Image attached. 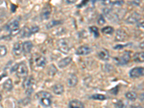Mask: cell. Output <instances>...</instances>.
I'll list each match as a JSON object with an SVG mask.
<instances>
[{"label":"cell","mask_w":144,"mask_h":108,"mask_svg":"<svg viewBox=\"0 0 144 108\" xmlns=\"http://www.w3.org/2000/svg\"><path fill=\"white\" fill-rule=\"evenodd\" d=\"M35 97L40 101V104L43 107H48L51 105L52 95L50 93L44 92V91H41V92H39L38 93H37Z\"/></svg>","instance_id":"1"},{"label":"cell","mask_w":144,"mask_h":108,"mask_svg":"<svg viewBox=\"0 0 144 108\" xmlns=\"http://www.w3.org/2000/svg\"><path fill=\"white\" fill-rule=\"evenodd\" d=\"M15 71L19 77H27L28 74V69L24 62L15 64L11 69V72Z\"/></svg>","instance_id":"2"},{"label":"cell","mask_w":144,"mask_h":108,"mask_svg":"<svg viewBox=\"0 0 144 108\" xmlns=\"http://www.w3.org/2000/svg\"><path fill=\"white\" fill-rule=\"evenodd\" d=\"M35 79L31 76H27L23 82V87L25 89V93L30 95L32 92H33L35 89Z\"/></svg>","instance_id":"3"},{"label":"cell","mask_w":144,"mask_h":108,"mask_svg":"<svg viewBox=\"0 0 144 108\" xmlns=\"http://www.w3.org/2000/svg\"><path fill=\"white\" fill-rule=\"evenodd\" d=\"M57 47L59 51L64 54L68 53L70 51V45L67 39L61 38L57 41Z\"/></svg>","instance_id":"4"},{"label":"cell","mask_w":144,"mask_h":108,"mask_svg":"<svg viewBox=\"0 0 144 108\" xmlns=\"http://www.w3.org/2000/svg\"><path fill=\"white\" fill-rule=\"evenodd\" d=\"M114 60L118 65H120V66L125 65L131 60V52L125 51L120 56L114 58Z\"/></svg>","instance_id":"5"},{"label":"cell","mask_w":144,"mask_h":108,"mask_svg":"<svg viewBox=\"0 0 144 108\" xmlns=\"http://www.w3.org/2000/svg\"><path fill=\"white\" fill-rule=\"evenodd\" d=\"M6 30L10 32L11 35H15L17 32L19 31V22L17 20H13L12 22H10L9 24H7L6 27Z\"/></svg>","instance_id":"6"},{"label":"cell","mask_w":144,"mask_h":108,"mask_svg":"<svg viewBox=\"0 0 144 108\" xmlns=\"http://www.w3.org/2000/svg\"><path fill=\"white\" fill-rule=\"evenodd\" d=\"M143 73L144 69L143 67H135L131 70L129 75L131 78H139L143 76Z\"/></svg>","instance_id":"7"},{"label":"cell","mask_w":144,"mask_h":108,"mask_svg":"<svg viewBox=\"0 0 144 108\" xmlns=\"http://www.w3.org/2000/svg\"><path fill=\"white\" fill-rule=\"evenodd\" d=\"M128 37V33L125 32V30H123L122 29H119L116 32L115 40L117 42H123L127 40Z\"/></svg>","instance_id":"8"},{"label":"cell","mask_w":144,"mask_h":108,"mask_svg":"<svg viewBox=\"0 0 144 108\" xmlns=\"http://www.w3.org/2000/svg\"><path fill=\"white\" fill-rule=\"evenodd\" d=\"M92 48L90 46L87 45H81L80 47H79L78 49L76 51V54L79 56H86L92 53Z\"/></svg>","instance_id":"9"},{"label":"cell","mask_w":144,"mask_h":108,"mask_svg":"<svg viewBox=\"0 0 144 108\" xmlns=\"http://www.w3.org/2000/svg\"><path fill=\"white\" fill-rule=\"evenodd\" d=\"M141 15H139L137 12H133V14H131L128 19H126V22L129 23V24H135V23H137V22L140 20L141 19Z\"/></svg>","instance_id":"10"},{"label":"cell","mask_w":144,"mask_h":108,"mask_svg":"<svg viewBox=\"0 0 144 108\" xmlns=\"http://www.w3.org/2000/svg\"><path fill=\"white\" fill-rule=\"evenodd\" d=\"M35 65L36 66L39 67V68H44L46 65L47 60L46 58L43 56H38V57L35 58Z\"/></svg>","instance_id":"11"},{"label":"cell","mask_w":144,"mask_h":108,"mask_svg":"<svg viewBox=\"0 0 144 108\" xmlns=\"http://www.w3.org/2000/svg\"><path fill=\"white\" fill-rule=\"evenodd\" d=\"M12 51L13 53L15 54V56H20L21 53H22V52H23V44L21 43H19V42L15 43L14 44V45H13Z\"/></svg>","instance_id":"12"},{"label":"cell","mask_w":144,"mask_h":108,"mask_svg":"<svg viewBox=\"0 0 144 108\" xmlns=\"http://www.w3.org/2000/svg\"><path fill=\"white\" fill-rule=\"evenodd\" d=\"M67 83L69 87H74L78 84V77L75 74H71L68 78Z\"/></svg>","instance_id":"13"},{"label":"cell","mask_w":144,"mask_h":108,"mask_svg":"<svg viewBox=\"0 0 144 108\" xmlns=\"http://www.w3.org/2000/svg\"><path fill=\"white\" fill-rule=\"evenodd\" d=\"M51 6H45L41 12V18L43 19H48L50 17L51 15Z\"/></svg>","instance_id":"14"},{"label":"cell","mask_w":144,"mask_h":108,"mask_svg":"<svg viewBox=\"0 0 144 108\" xmlns=\"http://www.w3.org/2000/svg\"><path fill=\"white\" fill-rule=\"evenodd\" d=\"M71 61H72L71 57H69V56H68V57L64 58L63 59H61L60 61H58V66L59 68L63 69V68H65L66 66H68V65L71 63Z\"/></svg>","instance_id":"15"},{"label":"cell","mask_w":144,"mask_h":108,"mask_svg":"<svg viewBox=\"0 0 144 108\" xmlns=\"http://www.w3.org/2000/svg\"><path fill=\"white\" fill-rule=\"evenodd\" d=\"M98 56L99 58L102 60H107L109 59V51H107V49H105V48H102L101 49L100 51L98 52Z\"/></svg>","instance_id":"16"},{"label":"cell","mask_w":144,"mask_h":108,"mask_svg":"<svg viewBox=\"0 0 144 108\" xmlns=\"http://www.w3.org/2000/svg\"><path fill=\"white\" fill-rule=\"evenodd\" d=\"M68 108H84V105L79 100L74 99L70 101L68 104Z\"/></svg>","instance_id":"17"},{"label":"cell","mask_w":144,"mask_h":108,"mask_svg":"<svg viewBox=\"0 0 144 108\" xmlns=\"http://www.w3.org/2000/svg\"><path fill=\"white\" fill-rule=\"evenodd\" d=\"M33 45L30 41H25L23 43V51L25 54H28L30 53L32 50Z\"/></svg>","instance_id":"18"},{"label":"cell","mask_w":144,"mask_h":108,"mask_svg":"<svg viewBox=\"0 0 144 108\" xmlns=\"http://www.w3.org/2000/svg\"><path fill=\"white\" fill-rule=\"evenodd\" d=\"M53 91L56 95H61L64 92V86L61 84H57L53 86Z\"/></svg>","instance_id":"19"},{"label":"cell","mask_w":144,"mask_h":108,"mask_svg":"<svg viewBox=\"0 0 144 108\" xmlns=\"http://www.w3.org/2000/svg\"><path fill=\"white\" fill-rule=\"evenodd\" d=\"M3 88L4 90H6L7 92H10L13 89V82L12 80L11 79H6L3 84Z\"/></svg>","instance_id":"20"},{"label":"cell","mask_w":144,"mask_h":108,"mask_svg":"<svg viewBox=\"0 0 144 108\" xmlns=\"http://www.w3.org/2000/svg\"><path fill=\"white\" fill-rule=\"evenodd\" d=\"M19 35L21 36V38H25V37H30L31 34L30 32V29L28 27H24L19 32Z\"/></svg>","instance_id":"21"},{"label":"cell","mask_w":144,"mask_h":108,"mask_svg":"<svg viewBox=\"0 0 144 108\" xmlns=\"http://www.w3.org/2000/svg\"><path fill=\"white\" fill-rule=\"evenodd\" d=\"M134 60L138 63H143L144 60L143 52H138L134 55Z\"/></svg>","instance_id":"22"},{"label":"cell","mask_w":144,"mask_h":108,"mask_svg":"<svg viewBox=\"0 0 144 108\" xmlns=\"http://www.w3.org/2000/svg\"><path fill=\"white\" fill-rule=\"evenodd\" d=\"M125 97L130 101H135L137 99V94L134 92H128L125 93Z\"/></svg>","instance_id":"23"},{"label":"cell","mask_w":144,"mask_h":108,"mask_svg":"<svg viewBox=\"0 0 144 108\" xmlns=\"http://www.w3.org/2000/svg\"><path fill=\"white\" fill-rule=\"evenodd\" d=\"M57 68L53 64H51L48 69V75L51 76H53L56 73H57Z\"/></svg>","instance_id":"24"},{"label":"cell","mask_w":144,"mask_h":108,"mask_svg":"<svg viewBox=\"0 0 144 108\" xmlns=\"http://www.w3.org/2000/svg\"><path fill=\"white\" fill-rule=\"evenodd\" d=\"M102 32L104 34H105V35H111L114 32V29H113L112 27L107 26V27H105V28H103L102 29Z\"/></svg>","instance_id":"25"},{"label":"cell","mask_w":144,"mask_h":108,"mask_svg":"<svg viewBox=\"0 0 144 108\" xmlns=\"http://www.w3.org/2000/svg\"><path fill=\"white\" fill-rule=\"evenodd\" d=\"M90 98L92 99H95V100H105L107 97L105 95H100V94H95L93 95L90 97Z\"/></svg>","instance_id":"26"},{"label":"cell","mask_w":144,"mask_h":108,"mask_svg":"<svg viewBox=\"0 0 144 108\" xmlns=\"http://www.w3.org/2000/svg\"><path fill=\"white\" fill-rule=\"evenodd\" d=\"M90 31L94 34V36L95 38H98V37H99V30H98V28H97V27H95V26L90 27Z\"/></svg>","instance_id":"27"},{"label":"cell","mask_w":144,"mask_h":108,"mask_svg":"<svg viewBox=\"0 0 144 108\" xmlns=\"http://www.w3.org/2000/svg\"><path fill=\"white\" fill-rule=\"evenodd\" d=\"M7 50L5 45H0V56L3 57L6 54Z\"/></svg>","instance_id":"28"},{"label":"cell","mask_w":144,"mask_h":108,"mask_svg":"<svg viewBox=\"0 0 144 108\" xmlns=\"http://www.w3.org/2000/svg\"><path fill=\"white\" fill-rule=\"evenodd\" d=\"M61 21L53 20V21H52V22H51L50 23H48V25H47V28H53V26H56V25H59V24H61Z\"/></svg>","instance_id":"29"},{"label":"cell","mask_w":144,"mask_h":108,"mask_svg":"<svg viewBox=\"0 0 144 108\" xmlns=\"http://www.w3.org/2000/svg\"><path fill=\"white\" fill-rule=\"evenodd\" d=\"M30 32H31V34H35L36 32H38L40 30V28L38 26H32V28H30Z\"/></svg>","instance_id":"30"},{"label":"cell","mask_w":144,"mask_h":108,"mask_svg":"<svg viewBox=\"0 0 144 108\" xmlns=\"http://www.w3.org/2000/svg\"><path fill=\"white\" fill-rule=\"evenodd\" d=\"M115 107L117 108H124L125 107V105H124V103L122 102L121 100H119V101H118L115 103Z\"/></svg>","instance_id":"31"},{"label":"cell","mask_w":144,"mask_h":108,"mask_svg":"<svg viewBox=\"0 0 144 108\" xmlns=\"http://www.w3.org/2000/svg\"><path fill=\"white\" fill-rule=\"evenodd\" d=\"M97 23H98L99 25H100L105 23V19L103 17L102 15H101V16L99 17V18L98 19V20H97Z\"/></svg>","instance_id":"32"},{"label":"cell","mask_w":144,"mask_h":108,"mask_svg":"<svg viewBox=\"0 0 144 108\" xmlns=\"http://www.w3.org/2000/svg\"><path fill=\"white\" fill-rule=\"evenodd\" d=\"M130 43H128V44H125V45H115V47H114V49H122V48H125V46H127V45H129Z\"/></svg>","instance_id":"33"},{"label":"cell","mask_w":144,"mask_h":108,"mask_svg":"<svg viewBox=\"0 0 144 108\" xmlns=\"http://www.w3.org/2000/svg\"><path fill=\"white\" fill-rule=\"evenodd\" d=\"M131 108H143L141 106H139V105H136V106H135V105H133V106H131Z\"/></svg>","instance_id":"34"},{"label":"cell","mask_w":144,"mask_h":108,"mask_svg":"<svg viewBox=\"0 0 144 108\" xmlns=\"http://www.w3.org/2000/svg\"><path fill=\"white\" fill-rule=\"evenodd\" d=\"M4 76H5L4 74V75H1V76H0V81H1V79H2V77H4Z\"/></svg>","instance_id":"35"},{"label":"cell","mask_w":144,"mask_h":108,"mask_svg":"<svg viewBox=\"0 0 144 108\" xmlns=\"http://www.w3.org/2000/svg\"><path fill=\"white\" fill-rule=\"evenodd\" d=\"M2 95H1V94H0V102H1V100H2Z\"/></svg>","instance_id":"36"}]
</instances>
